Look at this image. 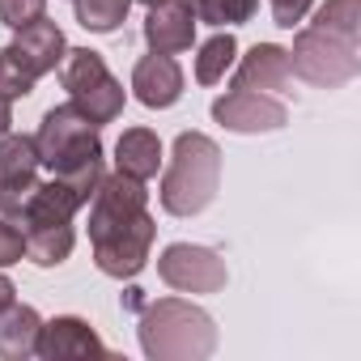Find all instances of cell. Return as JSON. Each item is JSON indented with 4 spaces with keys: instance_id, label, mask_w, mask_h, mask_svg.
Here are the masks:
<instances>
[{
    "instance_id": "cell-1",
    "label": "cell",
    "mask_w": 361,
    "mask_h": 361,
    "mask_svg": "<svg viewBox=\"0 0 361 361\" xmlns=\"http://www.w3.org/2000/svg\"><path fill=\"white\" fill-rule=\"evenodd\" d=\"M153 217H149V192L140 178L128 174H102V183L90 196V247L102 276L132 281L149 264L153 247Z\"/></svg>"
},
{
    "instance_id": "cell-2",
    "label": "cell",
    "mask_w": 361,
    "mask_h": 361,
    "mask_svg": "<svg viewBox=\"0 0 361 361\" xmlns=\"http://www.w3.org/2000/svg\"><path fill=\"white\" fill-rule=\"evenodd\" d=\"M35 149H39V166H47L56 178L90 204L94 188L102 183V132L94 119H85L73 102L51 106L35 132Z\"/></svg>"
},
{
    "instance_id": "cell-3",
    "label": "cell",
    "mask_w": 361,
    "mask_h": 361,
    "mask_svg": "<svg viewBox=\"0 0 361 361\" xmlns=\"http://www.w3.org/2000/svg\"><path fill=\"white\" fill-rule=\"evenodd\" d=\"M140 348L149 361H204L217 353V323L188 298H157L140 306Z\"/></svg>"
},
{
    "instance_id": "cell-4",
    "label": "cell",
    "mask_w": 361,
    "mask_h": 361,
    "mask_svg": "<svg viewBox=\"0 0 361 361\" xmlns=\"http://www.w3.org/2000/svg\"><path fill=\"white\" fill-rule=\"evenodd\" d=\"M221 192V149L204 132H178L170 149V166L161 174V209L170 217H196Z\"/></svg>"
},
{
    "instance_id": "cell-5",
    "label": "cell",
    "mask_w": 361,
    "mask_h": 361,
    "mask_svg": "<svg viewBox=\"0 0 361 361\" xmlns=\"http://www.w3.org/2000/svg\"><path fill=\"white\" fill-rule=\"evenodd\" d=\"M289 73H298L314 90H340L361 73V35H344L331 26H302L289 51Z\"/></svg>"
},
{
    "instance_id": "cell-6",
    "label": "cell",
    "mask_w": 361,
    "mask_h": 361,
    "mask_svg": "<svg viewBox=\"0 0 361 361\" xmlns=\"http://www.w3.org/2000/svg\"><path fill=\"white\" fill-rule=\"evenodd\" d=\"M60 81H64V90H68V102L85 115V119H94L98 128L102 123H115L119 115H123V85L115 81V73L106 68V60L98 56V51H90V47H68V56H64V64H60Z\"/></svg>"
},
{
    "instance_id": "cell-7",
    "label": "cell",
    "mask_w": 361,
    "mask_h": 361,
    "mask_svg": "<svg viewBox=\"0 0 361 361\" xmlns=\"http://www.w3.org/2000/svg\"><path fill=\"white\" fill-rule=\"evenodd\" d=\"M157 276L174 293H221L230 281V268L217 251L196 247V243H170L157 255Z\"/></svg>"
},
{
    "instance_id": "cell-8",
    "label": "cell",
    "mask_w": 361,
    "mask_h": 361,
    "mask_svg": "<svg viewBox=\"0 0 361 361\" xmlns=\"http://www.w3.org/2000/svg\"><path fill=\"white\" fill-rule=\"evenodd\" d=\"M213 119L226 132L238 136H259V132H281L289 123V106L276 94H259V90H226L213 102Z\"/></svg>"
},
{
    "instance_id": "cell-9",
    "label": "cell",
    "mask_w": 361,
    "mask_h": 361,
    "mask_svg": "<svg viewBox=\"0 0 361 361\" xmlns=\"http://www.w3.org/2000/svg\"><path fill=\"white\" fill-rule=\"evenodd\" d=\"M35 183H39V149H35V136H22V132L0 136V213L18 209Z\"/></svg>"
},
{
    "instance_id": "cell-10",
    "label": "cell",
    "mask_w": 361,
    "mask_h": 361,
    "mask_svg": "<svg viewBox=\"0 0 361 361\" xmlns=\"http://www.w3.org/2000/svg\"><path fill=\"white\" fill-rule=\"evenodd\" d=\"M132 94L136 102H145L149 111H166L183 98V68H178L174 56H140L136 68H132Z\"/></svg>"
},
{
    "instance_id": "cell-11",
    "label": "cell",
    "mask_w": 361,
    "mask_h": 361,
    "mask_svg": "<svg viewBox=\"0 0 361 361\" xmlns=\"http://www.w3.org/2000/svg\"><path fill=\"white\" fill-rule=\"evenodd\" d=\"M145 43L157 56H178L196 43V13L188 9V0H161L149 5L145 18Z\"/></svg>"
},
{
    "instance_id": "cell-12",
    "label": "cell",
    "mask_w": 361,
    "mask_h": 361,
    "mask_svg": "<svg viewBox=\"0 0 361 361\" xmlns=\"http://www.w3.org/2000/svg\"><path fill=\"white\" fill-rule=\"evenodd\" d=\"M39 357L47 361H68V357H106V344L98 340V331L77 319V314H56L51 323H43L39 331Z\"/></svg>"
},
{
    "instance_id": "cell-13",
    "label": "cell",
    "mask_w": 361,
    "mask_h": 361,
    "mask_svg": "<svg viewBox=\"0 0 361 361\" xmlns=\"http://www.w3.org/2000/svg\"><path fill=\"white\" fill-rule=\"evenodd\" d=\"M289 51L276 47V43H255L238 73H234V85L238 90H259V94H289Z\"/></svg>"
},
{
    "instance_id": "cell-14",
    "label": "cell",
    "mask_w": 361,
    "mask_h": 361,
    "mask_svg": "<svg viewBox=\"0 0 361 361\" xmlns=\"http://www.w3.org/2000/svg\"><path fill=\"white\" fill-rule=\"evenodd\" d=\"M13 51L26 60V68H30L35 77H47V73H56V68L64 64V56H68V39H64V30H60L56 22L39 18V22L22 26V30L13 35Z\"/></svg>"
},
{
    "instance_id": "cell-15",
    "label": "cell",
    "mask_w": 361,
    "mask_h": 361,
    "mask_svg": "<svg viewBox=\"0 0 361 361\" xmlns=\"http://www.w3.org/2000/svg\"><path fill=\"white\" fill-rule=\"evenodd\" d=\"M39 331H43V314L35 306H9L0 310V357L5 361H26L39 357Z\"/></svg>"
},
{
    "instance_id": "cell-16",
    "label": "cell",
    "mask_w": 361,
    "mask_h": 361,
    "mask_svg": "<svg viewBox=\"0 0 361 361\" xmlns=\"http://www.w3.org/2000/svg\"><path fill=\"white\" fill-rule=\"evenodd\" d=\"M115 170L128 174V178H140V183H149V178L161 170V140L157 132L149 128H128L115 145Z\"/></svg>"
},
{
    "instance_id": "cell-17",
    "label": "cell",
    "mask_w": 361,
    "mask_h": 361,
    "mask_svg": "<svg viewBox=\"0 0 361 361\" xmlns=\"http://www.w3.org/2000/svg\"><path fill=\"white\" fill-rule=\"evenodd\" d=\"M22 238H26V259L39 264V268H60L73 255V243H77L73 226H43V230H30Z\"/></svg>"
},
{
    "instance_id": "cell-18",
    "label": "cell",
    "mask_w": 361,
    "mask_h": 361,
    "mask_svg": "<svg viewBox=\"0 0 361 361\" xmlns=\"http://www.w3.org/2000/svg\"><path fill=\"white\" fill-rule=\"evenodd\" d=\"M238 60V39L226 30V35H213L209 43H200V56H196V81L200 85H217L226 81V73L234 68Z\"/></svg>"
},
{
    "instance_id": "cell-19",
    "label": "cell",
    "mask_w": 361,
    "mask_h": 361,
    "mask_svg": "<svg viewBox=\"0 0 361 361\" xmlns=\"http://www.w3.org/2000/svg\"><path fill=\"white\" fill-rule=\"evenodd\" d=\"M73 5H77V22L90 35H115L128 22L132 0H73Z\"/></svg>"
},
{
    "instance_id": "cell-20",
    "label": "cell",
    "mask_w": 361,
    "mask_h": 361,
    "mask_svg": "<svg viewBox=\"0 0 361 361\" xmlns=\"http://www.w3.org/2000/svg\"><path fill=\"white\" fill-rule=\"evenodd\" d=\"M188 9L196 13V22L209 26H243L255 18L259 0H188Z\"/></svg>"
},
{
    "instance_id": "cell-21",
    "label": "cell",
    "mask_w": 361,
    "mask_h": 361,
    "mask_svg": "<svg viewBox=\"0 0 361 361\" xmlns=\"http://www.w3.org/2000/svg\"><path fill=\"white\" fill-rule=\"evenodd\" d=\"M35 73L26 68V60L13 51V43L9 47H0V98H26V94H35Z\"/></svg>"
},
{
    "instance_id": "cell-22",
    "label": "cell",
    "mask_w": 361,
    "mask_h": 361,
    "mask_svg": "<svg viewBox=\"0 0 361 361\" xmlns=\"http://www.w3.org/2000/svg\"><path fill=\"white\" fill-rule=\"evenodd\" d=\"M314 22L344 35H361V0H327V5H319Z\"/></svg>"
},
{
    "instance_id": "cell-23",
    "label": "cell",
    "mask_w": 361,
    "mask_h": 361,
    "mask_svg": "<svg viewBox=\"0 0 361 361\" xmlns=\"http://www.w3.org/2000/svg\"><path fill=\"white\" fill-rule=\"evenodd\" d=\"M39 18H47V0H0V22L9 30H22Z\"/></svg>"
},
{
    "instance_id": "cell-24",
    "label": "cell",
    "mask_w": 361,
    "mask_h": 361,
    "mask_svg": "<svg viewBox=\"0 0 361 361\" xmlns=\"http://www.w3.org/2000/svg\"><path fill=\"white\" fill-rule=\"evenodd\" d=\"M26 259V238L13 221H0V268H13Z\"/></svg>"
},
{
    "instance_id": "cell-25",
    "label": "cell",
    "mask_w": 361,
    "mask_h": 361,
    "mask_svg": "<svg viewBox=\"0 0 361 361\" xmlns=\"http://www.w3.org/2000/svg\"><path fill=\"white\" fill-rule=\"evenodd\" d=\"M310 5L314 0H268V9H272V22L281 26V30H293L306 13H310Z\"/></svg>"
},
{
    "instance_id": "cell-26",
    "label": "cell",
    "mask_w": 361,
    "mask_h": 361,
    "mask_svg": "<svg viewBox=\"0 0 361 361\" xmlns=\"http://www.w3.org/2000/svg\"><path fill=\"white\" fill-rule=\"evenodd\" d=\"M13 302H18V289H13V281L5 272H0V310H9Z\"/></svg>"
},
{
    "instance_id": "cell-27",
    "label": "cell",
    "mask_w": 361,
    "mask_h": 361,
    "mask_svg": "<svg viewBox=\"0 0 361 361\" xmlns=\"http://www.w3.org/2000/svg\"><path fill=\"white\" fill-rule=\"evenodd\" d=\"M9 132H13V102L0 98V136H9Z\"/></svg>"
},
{
    "instance_id": "cell-28",
    "label": "cell",
    "mask_w": 361,
    "mask_h": 361,
    "mask_svg": "<svg viewBox=\"0 0 361 361\" xmlns=\"http://www.w3.org/2000/svg\"><path fill=\"white\" fill-rule=\"evenodd\" d=\"M140 5H161V0H140Z\"/></svg>"
}]
</instances>
